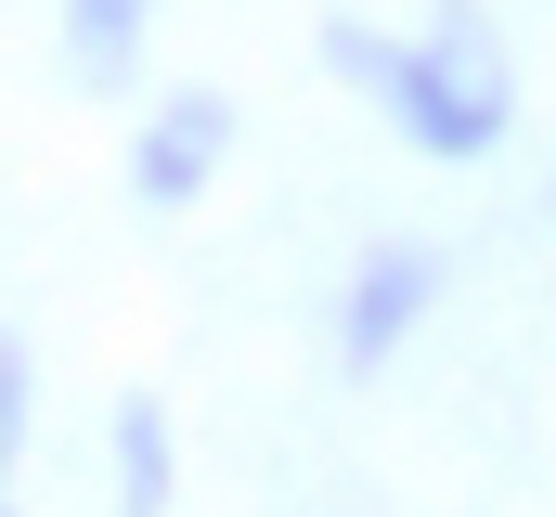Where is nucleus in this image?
I'll return each mask as SVG.
<instances>
[{"instance_id":"1","label":"nucleus","mask_w":556,"mask_h":517,"mask_svg":"<svg viewBox=\"0 0 556 517\" xmlns=\"http://www.w3.org/2000/svg\"><path fill=\"white\" fill-rule=\"evenodd\" d=\"M389 129L415 142L427 168H492L505 142H518V104H531V78H518V39L479 13V0H440L415 39H402V65H389Z\"/></svg>"},{"instance_id":"2","label":"nucleus","mask_w":556,"mask_h":517,"mask_svg":"<svg viewBox=\"0 0 556 517\" xmlns=\"http://www.w3.org/2000/svg\"><path fill=\"white\" fill-rule=\"evenodd\" d=\"M440 311H453V247H440V234H376V247L337 272L324 337H337V363H350V376H389Z\"/></svg>"},{"instance_id":"3","label":"nucleus","mask_w":556,"mask_h":517,"mask_svg":"<svg viewBox=\"0 0 556 517\" xmlns=\"http://www.w3.org/2000/svg\"><path fill=\"white\" fill-rule=\"evenodd\" d=\"M247 155V117H233V91L220 78H181V91H155L130 117V207L142 220H181V207H207L220 194V168Z\"/></svg>"},{"instance_id":"4","label":"nucleus","mask_w":556,"mask_h":517,"mask_svg":"<svg viewBox=\"0 0 556 517\" xmlns=\"http://www.w3.org/2000/svg\"><path fill=\"white\" fill-rule=\"evenodd\" d=\"M104 505L117 517H168L181 505V427L155 388H117L104 401Z\"/></svg>"},{"instance_id":"5","label":"nucleus","mask_w":556,"mask_h":517,"mask_svg":"<svg viewBox=\"0 0 556 517\" xmlns=\"http://www.w3.org/2000/svg\"><path fill=\"white\" fill-rule=\"evenodd\" d=\"M155 26H168V0H65V78L78 91H130Z\"/></svg>"},{"instance_id":"6","label":"nucleus","mask_w":556,"mask_h":517,"mask_svg":"<svg viewBox=\"0 0 556 517\" xmlns=\"http://www.w3.org/2000/svg\"><path fill=\"white\" fill-rule=\"evenodd\" d=\"M26 453H39V350L0 324V492L26 479Z\"/></svg>"},{"instance_id":"7","label":"nucleus","mask_w":556,"mask_h":517,"mask_svg":"<svg viewBox=\"0 0 556 517\" xmlns=\"http://www.w3.org/2000/svg\"><path fill=\"white\" fill-rule=\"evenodd\" d=\"M389 65H402V39H389V26H363V13H337V26H324V78H337V91H363V104H376V91H389Z\"/></svg>"},{"instance_id":"8","label":"nucleus","mask_w":556,"mask_h":517,"mask_svg":"<svg viewBox=\"0 0 556 517\" xmlns=\"http://www.w3.org/2000/svg\"><path fill=\"white\" fill-rule=\"evenodd\" d=\"M0 517H26V492H0Z\"/></svg>"}]
</instances>
